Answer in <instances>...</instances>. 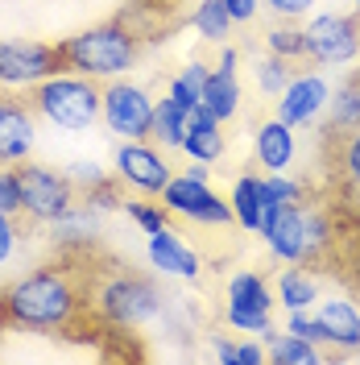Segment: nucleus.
<instances>
[{
  "label": "nucleus",
  "instance_id": "1",
  "mask_svg": "<svg viewBox=\"0 0 360 365\" xmlns=\"http://www.w3.org/2000/svg\"><path fill=\"white\" fill-rule=\"evenodd\" d=\"M0 299H4L9 328L54 336L79 324V316L91 307V287L70 262H54V266H33L21 278H13L0 291Z\"/></svg>",
  "mask_w": 360,
  "mask_h": 365
},
{
  "label": "nucleus",
  "instance_id": "2",
  "mask_svg": "<svg viewBox=\"0 0 360 365\" xmlns=\"http://www.w3.org/2000/svg\"><path fill=\"white\" fill-rule=\"evenodd\" d=\"M58 54H63L67 71L88 75L95 83H108V79H125V71H133L137 54H141V38H137L133 25L104 21L75 34V38H63Z\"/></svg>",
  "mask_w": 360,
  "mask_h": 365
},
{
  "label": "nucleus",
  "instance_id": "3",
  "mask_svg": "<svg viewBox=\"0 0 360 365\" xmlns=\"http://www.w3.org/2000/svg\"><path fill=\"white\" fill-rule=\"evenodd\" d=\"M261 237L277 262L286 266H315L332 245V225L323 216V207L294 200V204L270 207L261 212Z\"/></svg>",
  "mask_w": 360,
  "mask_h": 365
},
{
  "label": "nucleus",
  "instance_id": "4",
  "mask_svg": "<svg viewBox=\"0 0 360 365\" xmlns=\"http://www.w3.org/2000/svg\"><path fill=\"white\" fill-rule=\"evenodd\" d=\"M166 303H170V295L162 291L158 278L137 270H116L100 287H91V312L108 328H120V332L158 319L166 312Z\"/></svg>",
  "mask_w": 360,
  "mask_h": 365
},
{
  "label": "nucleus",
  "instance_id": "5",
  "mask_svg": "<svg viewBox=\"0 0 360 365\" xmlns=\"http://www.w3.org/2000/svg\"><path fill=\"white\" fill-rule=\"evenodd\" d=\"M29 104L33 113L50 120L54 129L63 133H83L100 120V108H104V88L88 79V75H75V71H58L42 79L38 88H29Z\"/></svg>",
  "mask_w": 360,
  "mask_h": 365
},
{
  "label": "nucleus",
  "instance_id": "6",
  "mask_svg": "<svg viewBox=\"0 0 360 365\" xmlns=\"http://www.w3.org/2000/svg\"><path fill=\"white\" fill-rule=\"evenodd\" d=\"M17 182H21V216L33 225H54L79 204V191L67 179V170H54L46 162H17Z\"/></svg>",
  "mask_w": 360,
  "mask_h": 365
},
{
  "label": "nucleus",
  "instance_id": "7",
  "mask_svg": "<svg viewBox=\"0 0 360 365\" xmlns=\"http://www.w3.org/2000/svg\"><path fill=\"white\" fill-rule=\"evenodd\" d=\"M307 63L315 67H348L360 58V9L356 13H319L302 25Z\"/></svg>",
  "mask_w": 360,
  "mask_h": 365
},
{
  "label": "nucleus",
  "instance_id": "8",
  "mask_svg": "<svg viewBox=\"0 0 360 365\" xmlns=\"http://www.w3.org/2000/svg\"><path fill=\"white\" fill-rule=\"evenodd\" d=\"M63 67V54L58 42H38V38H9L0 42V88H38L42 79L58 75Z\"/></svg>",
  "mask_w": 360,
  "mask_h": 365
},
{
  "label": "nucleus",
  "instance_id": "9",
  "mask_svg": "<svg viewBox=\"0 0 360 365\" xmlns=\"http://www.w3.org/2000/svg\"><path fill=\"white\" fill-rule=\"evenodd\" d=\"M100 120L120 141H145V137L154 133V100H149L145 88H137L129 79H108L104 83Z\"/></svg>",
  "mask_w": 360,
  "mask_h": 365
},
{
  "label": "nucleus",
  "instance_id": "10",
  "mask_svg": "<svg viewBox=\"0 0 360 365\" xmlns=\"http://www.w3.org/2000/svg\"><path fill=\"white\" fill-rule=\"evenodd\" d=\"M162 207L170 212V216H182V220H195V225H236L232 220V204L220 200L216 191H211V182L207 179H195V175H174V179L162 187Z\"/></svg>",
  "mask_w": 360,
  "mask_h": 365
},
{
  "label": "nucleus",
  "instance_id": "11",
  "mask_svg": "<svg viewBox=\"0 0 360 365\" xmlns=\"http://www.w3.org/2000/svg\"><path fill=\"white\" fill-rule=\"evenodd\" d=\"M112 166H116V179L125 187H133V191H141V195H162V187L174 179L166 154H158L149 141H120Z\"/></svg>",
  "mask_w": 360,
  "mask_h": 365
},
{
  "label": "nucleus",
  "instance_id": "12",
  "mask_svg": "<svg viewBox=\"0 0 360 365\" xmlns=\"http://www.w3.org/2000/svg\"><path fill=\"white\" fill-rule=\"evenodd\" d=\"M327 104H332L327 79L315 75V71H302V75H290V83L282 88V96H277V120L302 129V125L319 120V113H323Z\"/></svg>",
  "mask_w": 360,
  "mask_h": 365
},
{
  "label": "nucleus",
  "instance_id": "13",
  "mask_svg": "<svg viewBox=\"0 0 360 365\" xmlns=\"http://www.w3.org/2000/svg\"><path fill=\"white\" fill-rule=\"evenodd\" d=\"M38 137V113L33 104H25L17 96H0V162L17 166L29 158Z\"/></svg>",
  "mask_w": 360,
  "mask_h": 365
},
{
  "label": "nucleus",
  "instance_id": "14",
  "mask_svg": "<svg viewBox=\"0 0 360 365\" xmlns=\"http://www.w3.org/2000/svg\"><path fill=\"white\" fill-rule=\"evenodd\" d=\"M236 63H240V50H236V46H224V50H220V63L207 71V83H203V108L216 116V120H232L236 108H240Z\"/></svg>",
  "mask_w": 360,
  "mask_h": 365
},
{
  "label": "nucleus",
  "instance_id": "15",
  "mask_svg": "<svg viewBox=\"0 0 360 365\" xmlns=\"http://www.w3.org/2000/svg\"><path fill=\"white\" fill-rule=\"evenodd\" d=\"M145 257H149L154 270L170 274V278H186V282H195V278L203 274V257L182 241L174 228L149 232V241H145Z\"/></svg>",
  "mask_w": 360,
  "mask_h": 365
},
{
  "label": "nucleus",
  "instance_id": "16",
  "mask_svg": "<svg viewBox=\"0 0 360 365\" xmlns=\"http://www.w3.org/2000/svg\"><path fill=\"white\" fill-rule=\"evenodd\" d=\"M100 216L104 212H95L91 204H79L70 207L67 216H58L54 225H46L50 228V245L54 250H63V253H88V250H95V241H100Z\"/></svg>",
  "mask_w": 360,
  "mask_h": 365
},
{
  "label": "nucleus",
  "instance_id": "17",
  "mask_svg": "<svg viewBox=\"0 0 360 365\" xmlns=\"http://www.w3.org/2000/svg\"><path fill=\"white\" fill-rule=\"evenodd\" d=\"M315 316H319V324H323L327 349L360 353V312H356V303H348V299H319Z\"/></svg>",
  "mask_w": 360,
  "mask_h": 365
},
{
  "label": "nucleus",
  "instance_id": "18",
  "mask_svg": "<svg viewBox=\"0 0 360 365\" xmlns=\"http://www.w3.org/2000/svg\"><path fill=\"white\" fill-rule=\"evenodd\" d=\"M224 120H216V116L207 113V108H195L191 113V129H186V141H182V154L191 162H211L224 154V129H220Z\"/></svg>",
  "mask_w": 360,
  "mask_h": 365
},
{
  "label": "nucleus",
  "instance_id": "19",
  "mask_svg": "<svg viewBox=\"0 0 360 365\" xmlns=\"http://www.w3.org/2000/svg\"><path fill=\"white\" fill-rule=\"evenodd\" d=\"M253 154H257V162L265 170H286L294 162V125L277 120V116L265 120L257 129V137H253Z\"/></svg>",
  "mask_w": 360,
  "mask_h": 365
},
{
  "label": "nucleus",
  "instance_id": "20",
  "mask_svg": "<svg viewBox=\"0 0 360 365\" xmlns=\"http://www.w3.org/2000/svg\"><path fill=\"white\" fill-rule=\"evenodd\" d=\"M273 295H277V303H282L286 312H311L319 303V295H323V282H319V274H311L307 266H290V270L277 274Z\"/></svg>",
  "mask_w": 360,
  "mask_h": 365
},
{
  "label": "nucleus",
  "instance_id": "21",
  "mask_svg": "<svg viewBox=\"0 0 360 365\" xmlns=\"http://www.w3.org/2000/svg\"><path fill=\"white\" fill-rule=\"evenodd\" d=\"M228 307H245V312H273V303H277V295H273V287L261 278L257 270H240L228 278Z\"/></svg>",
  "mask_w": 360,
  "mask_h": 365
},
{
  "label": "nucleus",
  "instance_id": "22",
  "mask_svg": "<svg viewBox=\"0 0 360 365\" xmlns=\"http://www.w3.org/2000/svg\"><path fill=\"white\" fill-rule=\"evenodd\" d=\"M191 113L195 108H182L174 96H166L154 104V141H162V150H182L186 141V129H191Z\"/></svg>",
  "mask_w": 360,
  "mask_h": 365
},
{
  "label": "nucleus",
  "instance_id": "23",
  "mask_svg": "<svg viewBox=\"0 0 360 365\" xmlns=\"http://www.w3.org/2000/svg\"><path fill=\"white\" fill-rule=\"evenodd\" d=\"M265 353H270L273 365H319L327 361V353H323V344L307 341V336H298V332H273L270 341H265Z\"/></svg>",
  "mask_w": 360,
  "mask_h": 365
},
{
  "label": "nucleus",
  "instance_id": "24",
  "mask_svg": "<svg viewBox=\"0 0 360 365\" xmlns=\"http://www.w3.org/2000/svg\"><path fill=\"white\" fill-rule=\"evenodd\" d=\"M228 204H232V220L245 232H261V175H240Z\"/></svg>",
  "mask_w": 360,
  "mask_h": 365
},
{
  "label": "nucleus",
  "instance_id": "25",
  "mask_svg": "<svg viewBox=\"0 0 360 365\" xmlns=\"http://www.w3.org/2000/svg\"><path fill=\"white\" fill-rule=\"evenodd\" d=\"M332 120H327V133H352L360 129V75H352L348 83H339L332 91Z\"/></svg>",
  "mask_w": 360,
  "mask_h": 365
},
{
  "label": "nucleus",
  "instance_id": "26",
  "mask_svg": "<svg viewBox=\"0 0 360 365\" xmlns=\"http://www.w3.org/2000/svg\"><path fill=\"white\" fill-rule=\"evenodd\" d=\"M191 21H195L203 42H211V46H224L228 38H232V29H236V21H232V13H228L224 0H199Z\"/></svg>",
  "mask_w": 360,
  "mask_h": 365
},
{
  "label": "nucleus",
  "instance_id": "27",
  "mask_svg": "<svg viewBox=\"0 0 360 365\" xmlns=\"http://www.w3.org/2000/svg\"><path fill=\"white\" fill-rule=\"evenodd\" d=\"M207 71H211V67H203V63H186V67L170 79V96L179 100L182 108H199V104H203V83H207Z\"/></svg>",
  "mask_w": 360,
  "mask_h": 365
},
{
  "label": "nucleus",
  "instance_id": "28",
  "mask_svg": "<svg viewBox=\"0 0 360 365\" xmlns=\"http://www.w3.org/2000/svg\"><path fill=\"white\" fill-rule=\"evenodd\" d=\"M332 137H336V145H332L336 170L348 179V187L360 191V129H352V133H332Z\"/></svg>",
  "mask_w": 360,
  "mask_h": 365
},
{
  "label": "nucleus",
  "instance_id": "29",
  "mask_svg": "<svg viewBox=\"0 0 360 365\" xmlns=\"http://www.w3.org/2000/svg\"><path fill=\"white\" fill-rule=\"evenodd\" d=\"M294 200H307V187H302L298 179H286L282 170H270V175L261 179V212L294 204Z\"/></svg>",
  "mask_w": 360,
  "mask_h": 365
},
{
  "label": "nucleus",
  "instance_id": "30",
  "mask_svg": "<svg viewBox=\"0 0 360 365\" xmlns=\"http://www.w3.org/2000/svg\"><path fill=\"white\" fill-rule=\"evenodd\" d=\"M265 50L277 54V58H286V63H298V58H307V38H302V29L298 25H273L270 34H265Z\"/></svg>",
  "mask_w": 360,
  "mask_h": 365
},
{
  "label": "nucleus",
  "instance_id": "31",
  "mask_svg": "<svg viewBox=\"0 0 360 365\" xmlns=\"http://www.w3.org/2000/svg\"><path fill=\"white\" fill-rule=\"evenodd\" d=\"M79 200L91 204L95 212H125V182L116 175H104L100 182H91L88 191H79Z\"/></svg>",
  "mask_w": 360,
  "mask_h": 365
},
{
  "label": "nucleus",
  "instance_id": "32",
  "mask_svg": "<svg viewBox=\"0 0 360 365\" xmlns=\"http://www.w3.org/2000/svg\"><path fill=\"white\" fill-rule=\"evenodd\" d=\"M290 75H294L290 63L270 54V50H265V58H257V88L265 91V96H282V88L290 83Z\"/></svg>",
  "mask_w": 360,
  "mask_h": 365
},
{
  "label": "nucleus",
  "instance_id": "33",
  "mask_svg": "<svg viewBox=\"0 0 360 365\" xmlns=\"http://www.w3.org/2000/svg\"><path fill=\"white\" fill-rule=\"evenodd\" d=\"M224 319L228 328H236V332H253V336H261V341H270L273 332V319L270 312H245V307H224Z\"/></svg>",
  "mask_w": 360,
  "mask_h": 365
},
{
  "label": "nucleus",
  "instance_id": "34",
  "mask_svg": "<svg viewBox=\"0 0 360 365\" xmlns=\"http://www.w3.org/2000/svg\"><path fill=\"white\" fill-rule=\"evenodd\" d=\"M125 212H129V220H133L145 237L149 232H162V228H170V212L162 204H133V200H125Z\"/></svg>",
  "mask_w": 360,
  "mask_h": 365
},
{
  "label": "nucleus",
  "instance_id": "35",
  "mask_svg": "<svg viewBox=\"0 0 360 365\" xmlns=\"http://www.w3.org/2000/svg\"><path fill=\"white\" fill-rule=\"evenodd\" d=\"M0 212L21 216V182H17V170L9 162H0Z\"/></svg>",
  "mask_w": 360,
  "mask_h": 365
},
{
  "label": "nucleus",
  "instance_id": "36",
  "mask_svg": "<svg viewBox=\"0 0 360 365\" xmlns=\"http://www.w3.org/2000/svg\"><path fill=\"white\" fill-rule=\"evenodd\" d=\"M63 170H67V179L75 182V191H88L91 182H100L104 175H108L100 162H91V158H75V162H67Z\"/></svg>",
  "mask_w": 360,
  "mask_h": 365
},
{
  "label": "nucleus",
  "instance_id": "37",
  "mask_svg": "<svg viewBox=\"0 0 360 365\" xmlns=\"http://www.w3.org/2000/svg\"><path fill=\"white\" fill-rule=\"evenodd\" d=\"M290 332H298V336H307V341L315 344H327V336H323V324H319L315 312H290V324H286Z\"/></svg>",
  "mask_w": 360,
  "mask_h": 365
},
{
  "label": "nucleus",
  "instance_id": "38",
  "mask_svg": "<svg viewBox=\"0 0 360 365\" xmlns=\"http://www.w3.org/2000/svg\"><path fill=\"white\" fill-rule=\"evenodd\" d=\"M17 241H21V228H17V216L13 212H0V266L17 253Z\"/></svg>",
  "mask_w": 360,
  "mask_h": 365
},
{
  "label": "nucleus",
  "instance_id": "39",
  "mask_svg": "<svg viewBox=\"0 0 360 365\" xmlns=\"http://www.w3.org/2000/svg\"><path fill=\"white\" fill-rule=\"evenodd\" d=\"M277 17H286V21H294V17H307L311 9H315V0H265Z\"/></svg>",
  "mask_w": 360,
  "mask_h": 365
},
{
  "label": "nucleus",
  "instance_id": "40",
  "mask_svg": "<svg viewBox=\"0 0 360 365\" xmlns=\"http://www.w3.org/2000/svg\"><path fill=\"white\" fill-rule=\"evenodd\" d=\"M236 361H240V365H261V361H270L265 341H245V344H236Z\"/></svg>",
  "mask_w": 360,
  "mask_h": 365
},
{
  "label": "nucleus",
  "instance_id": "41",
  "mask_svg": "<svg viewBox=\"0 0 360 365\" xmlns=\"http://www.w3.org/2000/svg\"><path fill=\"white\" fill-rule=\"evenodd\" d=\"M207 341H211V357H216L220 365H240L236 361V344L232 341H224V336H207Z\"/></svg>",
  "mask_w": 360,
  "mask_h": 365
},
{
  "label": "nucleus",
  "instance_id": "42",
  "mask_svg": "<svg viewBox=\"0 0 360 365\" xmlns=\"http://www.w3.org/2000/svg\"><path fill=\"white\" fill-rule=\"evenodd\" d=\"M224 4H228V13H232L236 25H245V21L257 17V0H224Z\"/></svg>",
  "mask_w": 360,
  "mask_h": 365
},
{
  "label": "nucleus",
  "instance_id": "43",
  "mask_svg": "<svg viewBox=\"0 0 360 365\" xmlns=\"http://www.w3.org/2000/svg\"><path fill=\"white\" fill-rule=\"evenodd\" d=\"M9 328V316H4V299H0V332Z\"/></svg>",
  "mask_w": 360,
  "mask_h": 365
},
{
  "label": "nucleus",
  "instance_id": "44",
  "mask_svg": "<svg viewBox=\"0 0 360 365\" xmlns=\"http://www.w3.org/2000/svg\"><path fill=\"white\" fill-rule=\"evenodd\" d=\"M356 9H360V0H356Z\"/></svg>",
  "mask_w": 360,
  "mask_h": 365
}]
</instances>
